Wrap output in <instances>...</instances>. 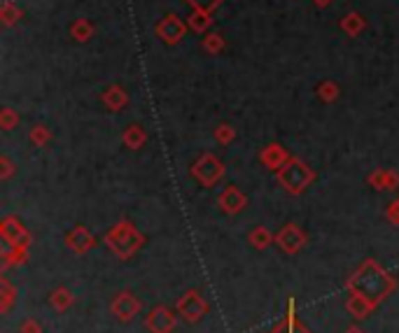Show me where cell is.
<instances>
[{"instance_id":"1","label":"cell","mask_w":399,"mask_h":333,"mask_svg":"<svg viewBox=\"0 0 399 333\" xmlns=\"http://www.w3.org/2000/svg\"><path fill=\"white\" fill-rule=\"evenodd\" d=\"M187 33V22H182L178 15H169L164 17L162 22L157 24V35L164 40L166 44H178Z\"/></svg>"},{"instance_id":"2","label":"cell","mask_w":399,"mask_h":333,"mask_svg":"<svg viewBox=\"0 0 399 333\" xmlns=\"http://www.w3.org/2000/svg\"><path fill=\"white\" fill-rule=\"evenodd\" d=\"M364 29H367V19L357 15V12H350V15H345L341 19V31L350 38H357Z\"/></svg>"},{"instance_id":"3","label":"cell","mask_w":399,"mask_h":333,"mask_svg":"<svg viewBox=\"0 0 399 333\" xmlns=\"http://www.w3.org/2000/svg\"><path fill=\"white\" fill-rule=\"evenodd\" d=\"M187 26L191 31L196 33H205L212 26V19H210V12H203V10H196L187 17Z\"/></svg>"},{"instance_id":"4","label":"cell","mask_w":399,"mask_h":333,"mask_svg":"<svg viewBox=\"0 0 399 333\" xmlns=\"http://www.w3.org/2000/svg\"><path fill=\"white\" fill-rule=\"evenodd\" d=\"M126 101H129V96H126V91L122 89V86H110V89L103 93V103L112 110L124 108Z\"/></svg>"},{"instance_id":"5","label":"cell","mask_w":399,"mask_h":333,"mask_svg":"<svg viewBox=\"0 0 399 333\" xmlns=\"http://www.w3.org/2000/svg\"><path fill=\"white\" fill-rule=\"evenodd\" d=\"M94 24L89 22V19H77L75 24L70 26V35L77 40V42H86L91 35H94Z\"/></svg>"},{"instance_id":"6","label":"cell","mask_w":399,"mask_h":333,"mask_svg":"<svg viewBox=\"0 0 399 333\" xmlns=\"http://www.w3.org/2000/svg\"><path fill=\"white\" fill-rule=\"evenodd\" d=\"M201 47L205 51H208V54H219V51L224 49V38L222 35H217V33H208V35H205L203 40H201Z\"/></svg>"},{"instance_id":"7","label":"cell","mask_w":399,"mask_h":333,"mask_svg":"<svg viewBox=\"0 0 399 333\" xmlns=\"http://www.w3.org/2000/svg\"><path fill=\"white\" fill-rule=\"evenodd\" d=\"M315 91H318V96H320L324 103H331V101H336V98H338V91H341V89H338L336 82H329V79H327V82H322Z\"/></svg>"},{"instance_id":"8","label":"cell","mask_w":399,"mask_h":333,"mask_svg":"<svg viewBox=\"0 0 399 333\" xmlns=\"http://www.w3.org/2000/svg\"><path fill=\"white\" fill-rule=\"evenodd\" d=\"M0 17H3V24L5 26H12L19 22V17H22V10H19V5L15 3H5L3 10H0Z\"/></svg>"},{"instance_id":"9","label":"cell","mask_w":399,"mask_h":333,"mask_svg":"<svg viewBox=\"0 0 399 333\" xmlns=\"http://www.w3.org/2000/svg\"><path fill=\"white\" fill-rule=\"evenodd\" d=\"M219 3H222V0H189V5H191V8L203 10V12H212V10H217V8H219Z\"/></svg>"},{"instance_id":"10","label":"cell","mask_w":399,"mask_h":333,"mask_svg":"<svg viewBox=\"0 0 399 333\" xmlns=\"http://www.w3.org/2000/svg\"><path fill=\"white\" fill-rule=\"evenodd\" d=\"M124 140H126V143H129V145L141 143V140H143V129H141V126H133V129H126Z\"/></svg>"},{"instance_id":"11","label":"cell","mask_w":399,"mask_h":333,"mask_svg":"<svg viewBox=\"0 0 399 333\" xmlns=\"http://www.w3.org/2000/svg\"><path fill=\"white\" fill-rule=\"evenodd\" d=\"M17 124V115H15V110H10V108H5L3 110V126L5 129H12V126Z\"/></svg>"},{"instance_id":"12","label":"cell","mask_w":399,"mask_h":333,"mask_svg":"<svg viewBox=\"0 0 399 333\" xmlns=\"http://www.w3.org/2000/svg\"><path fill=\"white\" fill-rule=\"evenodd\" d=\"M217 138H219V140L231 138V129H229V126H219V129H217Z\"/></svg>"},{"instance_id":"13","label":"cell","mask_w":399,"mask_h":333,"mask_svg":"<svg viewBox=\"0 0 399 333\" xmlns=\"http://www.w3.org/2000/svg\"><path fill=\"white\" fill-rule=\"evenodd\" d=\"M45 131H47V129H42V126L33 129V140H36V143H38V140H42V138H45Z\"/></svg>"},{"instance_id":"14","label":"cell","mask_w":399,"mask_h":333,"mask_svg":"<svg viewBox=\"0 0 399 333\" xmlns=\"http://www.w3.org/2000/svg\"><path fill=\"white\" fill-rule=\"evenodd\" d=\"M313 3L318 5V8H327V5L331 3V0H313Z\"/></svg>"}]
</instances>
